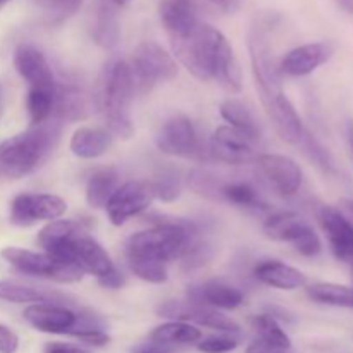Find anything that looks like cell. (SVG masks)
Here are the masks:
<instances>
[{
  "label": "cell",
  "instance_id": "cell-1",
  "mask_svg": "<svg viewBox=\"0 0 353 353\" xmlns=\"http://www.w3.org/2000/svg\"><path fill=\"white\" fill-rule=\"evenodd\" d=\"M252 71L259 95L265 107V112L274 123L276 130L283 140L290 143H299L303 134V124L299 112L283 92V78L279 62L276 61L274 50L268 40V33L262 24L252 30L248 38Z\"/></svg>",
  "mask_w": 353,
  "mask_h": 353
},
{
  "label": "cell",
  "instance_id": "cell-2",
  "mask_svg": "<svg viewBox=\"0 0 353 353\" xmlns=\"http://www.w3.org/2000/svg\"><path fill=\"white\" fill-rule=\"evenodd\" d=\"M171 45L176 57L200 81L216 79L230 92H240V71L233 48L217 28L200 23L188 37L172 40Z\"/></svg>",
  "mask_w": 353,
  "mask_h": 353
},
{
  "label": "cell",
  "instance_id": "cell-3",
  "mask_svg": "<svg viewBox=\"0 0 353 353\" xmlns=\"http://www.w3.org/2000/svg\"><path fill=\"white\" fill-rule=\"evenodd\" d=\"M62 123L48 119L0 143V171L9 178H23L54 152L61 140Z\"/></svg>",
  "mask_w": 353,
  "mask_h": 353
},
{
  "label": "cell",
  "instance_id": "cell-4",
  "mask_svg": "<svg viewBox=\"0 0 353 353\" xmlns=\"http://www.w3.org/2000/svg\"><path fill=\"white\" fill-rule=\"evenodd\" d=\"M195 234L196 226L188 221H161L152 230L134 233L128 240L126 257L169 264L171 261L181 259Z\"/></svg>",
  "mask_w": 353,
  "mask_h": 353
},
{
  "label": "cell",
  "instance_id": "cell-5",
  "mask_svg": "<svg viewBox=\"0 0 353 353\" xmlns=\"http://www.w3.org/2000/svg\"><path fill=\"white\" fill-rule=\"evenodd\" d=\"M134 81L126 61L109 62L102 81V110L109 133L128 140L133 137L134 126L131 117V102L134 97Z\"/></svg>",
  "mask_w": 353,
  "mask_h": 353
},
{
  "label": "cell",
  "instance_id": "cell-6",
  "mask_svg": "<svg viewBox=\"0 0 353 353\" xmlns=\"http://www.w3.org/2000/svg\"><path fill=\"white\" fill-rule=\"evenodd\" d=\"M0 255L16 271L33 278H45L57 283H76L83 278V271L78 265L72 262L57 261L45 252L7 247L0 252Z\"/></svg>",
  "mask_w": 353,
  "mask_h": 353
},
{
  "label": "cell",
  "instance_id": "cell-7",
  "mask_svg": "<svg viewBox=\"0 0 353 353\" xmlns=\"http://www.w3.org/2000/svg\"><path fill=\"white\" fill-rule=\"evenodd\" d=\"M130 68L134 90L140 93L152 92L159 83L169 81L178 74L174 59L155 41H143L138 45Z\"/></svg>",
  "mask_w": 353,
  "mask_h": 353
},
{
  "label": "cell",
  "instance_id": "cell-8",
  "mask_svg": "<svg viewBox=\"0 0 353 353\" xmlns=\"http://www.w3.org/2000/svg\"><path fill=\"white\" fill-rule=\"evenodd\" d=\"M259 137L243 133L233 126H219L209 141V157L231 165L255 161Z\"/></svg>",
  "mask_w": 353,
  "mask_h": 353
},
{
  "label": "cell",
  "instance_id": "cell-9",
  "mask_svg": "<svg viewBox=\"0 0 353 353\" xmlns=\"http://www.w3.org/2000/svg\"><path fill=\"white\" fill-rule=\"evenodd\" d=\"M68 203L50 193H21L10 202V223L16 226H31L38 221L61 219Z\"/></svg>",
  "mask_w": 353,
  "mask_h": 353
},
{
  "label": "cell",
  "instance_id": "cell-10",
  "mask_svg": "<svg viewBox=\"0 0 353 353\" xmlns=\"http://www.w3.org/2000/svg\"><path fill=\"white\" fill-rule=\"evenodd\" d=\"M154 199V192L148 181H128L119 185L107 202V216L114 226H123L131 217L145 212Z\"/></svg>",
  "mask_w": 353,
  "mask_h": 353
},
{
  "label": "cell",
  "instance_id": "cell-11",
  "mask_svg": "<svg viewBox=\"0 0 353 353\" xmlns=\"http://www.w3.org/2000/svg\"><path fill=\"white\" fill-rule=\"evenodd\" d=\"M157 312L161 317L190 324L195 323L199 326L212 327V330L223 331V333H238L240 331L238 323L231 317L224 316V314H221L217 309H212V307L202 305V303H192L188 300H185V302H178V300L165 302L164 305L159 307Z\"/></svg>",
  "mask_w": 353,
  "mask_h": 353
},
{
  "label": "cell",
  "instance_id": "cell-12",
  "mask_svg": "<svg viewBox=\"0 0 353 353\" xmlns=\"http://www.w3.org/2000/svg\"><path fill=\"white\" fill-rule=\"evenodd\" d=\"M255 161L264 181L278 195L288 199L299 193L303 181V172L292 157L281 154H262Z\"/></svg>",
  "mask_w": 353,
  "mask_h": 353
},
{
  "label": "cell",
  "instance_id": "cell-13",
  "mask_svg": "<svg viewBox=\"0 0 353 353\" xmlns=\"http://www.w3.org/2000/svg\"><path fill=\"white\" fill-rule=\"evenodd\" d=\"M159 150L162 154L172 155V157H200L199 137H196L195 126L188 117H172L169 119L155 138Z\"/></svg>",
  "mask_w": 353,
  "mask_h": 353
},
{
  "label": "cell",
  "instance_id": "cell-14",
  "mask_svg": "<svg viewBox=\"0 0 353 353\" xmlns=\"http://www.w3.org/2000/svg\"><path fill=\"white\" fill-rule=\"evenodd\" d=\"M321 228L330 241L331 252L341 262L353 265V224L333 205H323L317 212Z\"/></svg>",
  "mask_w": 353,
  "mask_h": 353
},
{
  "label": "cell",
  "instance_id": "cell-15",
  "mask_svg": "<svg viewBox=\"0 0 353 353\" xmlns=\"http://www.w3.org/2000/svg\"><path fill=\"white\" fill-rule=\"evenodd\" d=\"M85 233L81 223L74 219H55L50 221L38 233V245L43 248L45 254L62 262H72L71 252L74 240Z\"/></svg>",
  "mask_w": 353,
  "mask_h": 353
},
{
  "label": "cell",
  "instance_id": "cell-16",
  "mask_svg": "<svg viewBox=\"0 0 353 353\" xmlns=\"http://www.w3.org/2000/svg\"><path fill=\"white\" fill-rule=\"evenodd\" d=\"M14 68L30 88L55 90L54 72L45 55L33 45H19L14 52Z\"/></svg>",
  "mask_w": 353,
  "mask_h": 353
},
{
  "label": "cell",
  "instance_id": "cell-17",
  "mask_svg": "<svg viewBox=\"0 0 353 353\" xmlns=\"http://www.w3.org/2000/svg\"><path fill=\"white\" fill-rule=\"evenodd\" d=\"M24 321L37 331L52 334L71 333L78 323V314L64 305L54 303H33L23 312Z\"/></svg>",
  "mask_w": 353,
  "mask_h": 353
},
{
  "label": "cell",
  "instance_id": "cell-18",
  "mask_svg": "<svg viewBox=\"0 0 353 353\" xmlns=\"http://www.w3.org/2000/svg\"><path fill=\"white\" fill-rule=\"evenodd\" d=\"M331 54H333V48L324 41L300 45L283 57V61L279 62V69H281V74L307 76L321 68L324 62H327Z\"/></svg>",
  "mask_w": 353,
  "mask_h": 353
},
{
  "label": "cell",
  "instance_id": "cell-19",
  "mask_svg": "<svg viewBox=\"0 0 353 353\" xmlns=\"http://www.w3.org/2000/svg\"><path fill=\"white\" fill-rule=\"evenodd\" d=\"M159 16L171 41L188 37L200 24L192 0H161Z\"/></svg>",
  "mask_w": 353,
  "mask_h": 353
},
{
  "label": "cell",
  "instance_id": "cell-20",
  "mask_svg": "<svg viewBox=\"0 0 353 353\" xmlns=\"http://www.w3.org/2000/svg\"><path fill=\"white\" fill-rule=\"evenodd\" d=\"M71 261L72 264H76L81 269L83 274L88 272V274L95 276L97 279L107 276L116 268L114 262L110 261L109 254L103 250L102 245L93 240L92 236H88L86 233L79 234L74 240L71 252Z\"/></svg>",
  "mask_w": 353,
  "mask_h": 353
},
{
  "label": "cell",
  "instance_id": "cell-21",
  "mask_svg": "<svg viewBox=\"0 0 353 353\" xmlns=\"http://www.w3.org/2000/svg\"><path fill=\"white\" fill-rule=\"evenodd\" d=\"M92 112L90 95L83 88L74 85H57L54 95L52 116L61 123H74L86 119Z\"/></svg>",
  "mask_w": 353,
  "mask_h": 353
},
{
  "label": "cell",
  "instance_id": "cell-22",
  "mask_svg": "<svg viewBox=\"0 0 353 353\" xmlns=\"http://www.w3.org/2000/svg\"><path fill=\"white\" fill-rule=\"evenodd\" d=\"M188 302L202 303L212 309L221 310H233L243 303V293L234 286L226 285L223 281H207L200 286H192L188 288Z\"/></svg>",
  "mask_w": 353,
  "mask_h": 353
},
{
  "label": "cell",
  "instance_id": "cell-23",
  "mask_svg": "<svg viewBox=\"0 0 353 353\" xmlns=\"http://www.w3.org/2000/svg\"><path fill=\"white\" fill-rule=\"evenodd\" d=\"M254 276L264 285L272 286L276 290H285V292L302 288L307 283L305 274L302 271L279 261L261 262L254 269Z\"/></svg>",
  "mask_w": 353,
  "mask_h": 353
},
{
  "label": "cell",
  "instance_id": "cell-24",
  "mask_svg": "<svg viewBox=\"0 0 353 353\" xmlns=\"http://www.w3.org/2000/svg\"><path fill=\"white\" fill-rule=\"evenodd\" d=\"M312 231L314 228L296 212L272 214L264 223L265 236L274 241H286L292 245L299 243L303 236Z\"/></svg>",
  "mask_w": 353,
  "mask_h": 353
},
{
  "label": "cell",
  "instance_id": "cell-25",
  "mask_svg": "<svg viewBox=\"0 0 353 353\" xmlns=\"http://www.w3.org/2000/svg\"><path fill=\"white\" fill-rule=\"evenodd\" d=\"M0 300L9 303H54L62 305L68 300V296L61 295L57 292L37 286L23 285V283L10 281V279H0Z\"/></svg>",
  "mask_w": 353,
  "mask_h": 353
},
{
  "label": "cell",
  "instance_id": "cell-26",
  "mask_svg": "<svg viewBox=\"0 0 353 353\" xmlns=\"http://www.w3.org/2000/svg\"><path fill=\"white\" fill-rule=\"evenodd\" d=\"M112 145V134L102 128H79L71 138V152L79 159H97Z\"/></svg>",
  "mask_w": 353,
  "mask_h": 353
},
{
  "label": "cell",
  "instance_id": "cell-27",
  "mask_svg": "<svg viewBox=\"0 0 353 353\" xmlns=\"http://www.w3.org/2000/svg\"><path fill=\"white\" fill-rule=\"evenodd\" d=\"M117 6L114 0H97L95 28L93 37L103 48L116 47L119 41V23H117Z\"/></svg>",
  "mask_w": 353,
  "mask_h": 353
},
{
  "label": "cell",
  "instance_id": "cell-28",
  "mask_svg": "<svg viewBox=\"0 0 353 353\" xmlns=\"http://www.w3.org/2000/svg\"><path fill=\"white\" fill-rule=\"evenodd\" d=\"M152 341L161 347L168 345H190L202 340V331L190 323L181 321H171V323L161 324L155 327L150 334Z\"/></svg>",
  "mask_w": 353,
  "mask_h": 353
},
{
  "label": "cell",
  "instance_id": "cell-29",
  "mask_svg": "<svg viewBox=\"0 0 353 353\" xmlns=\"http://www.w3.org/2000/svg\"><path fill=\"white\" fill-rule=\"evenodd\" d=\"M119 188V176L114 169H102L90 178L86 185V202L93 209H105L114 192Z\"/></svg>",
  "mask_w": 353,
  "mask_h": 353
},
{
  "label": "cell",
  "instance_id": "cell-30",
  "mask_svg": "<svg viewBox=\"0 0 353 353\" xmlns=\"http://www.w3.org/2000/svg\"><path fill=\"white\" fill-rule=\"evenodd\" d=\"M307 295L314 302L334 307H352L353 309V288L336 283H314L307 288Z\"/></svg>",
  "mask_w": 353,
  "mask_h": 353
},
{
  "label": "cell",
  "instance_id": "cell-31",
  "mask_svg": "<svg viewBox=\"0 0 353 353\" xmlns=\"http://www.w3.org/2000/svg\"><path fill=\"white\" fill-rule=\"evenodd\" d=\"M221 116L224 121L230 123V126L236 128V130L243 131V133L252 134V137H261V131H259V124L255 121L254 114L248 110V107L245 105L240 100L230 99L221 105Z\"/></svg>",
  "mask_w": 353,
  "mask_h": 353
},
{
  "label": "cell",
  "instance_id": "cell-32",
  "mask_svg": "<svg viewBox=\"0 0 353 353\" xmlns=\"http://www.w3.org/2000/svg\"><path fill=\"white\" fill-rule=\"evenodd\" d=\"M252 326H254L255 333L259 334V340L268 341V343L274 345V347L278 348H283V350L286 352L292 348V340H290V336L283 331V327L279 326L278 321L272 316H269V314L255 316L254 319H252Z\"/></svg>",
  "mask_w": 353,
  "mask_h": 353
},
{
  "label": "cell",
  "instance_id": "cell-33",
  "mask_svg": "<svg viewBox=\"0 0 353 353\" xmlns=\"http://www.w3.org/2000/svg\"><path fill=\"white\" fill-rule=\"evenodd\" d=\"M54 95L55 90L30 88L26 99V107L28 114H30V121L33 126L50 119L52 109H54Z\"/></svg>",
  "mask_w": 353,
  "mask_h": 353
},
{
  "label": "cell",
  "instance_id": "cell-34",
  "mask_svg": "<svg viewBox=\"0 0 353 353\" xmlns=\"http://www.w3.org/2000/svg\"><path fill=\"white\" fill-rule=\"evenodd\" d=\"M223 200L233 203L236 207H247V209H257L262 207L261 196L257 190L245 181L224 183L223 186Z\"/></svg>",
  "mask_w": 353,
  "mask_h": 353
},
{
  "label": "cell",
  "instance_id": "cell-35",
  "mask_svg": "<svg viewBox=\"0 0 353 353\" xmlns=\"http://www.w3.org/2000/svg\"><path fill=\"white\" fill-rule=\"evenodd\" d=\"M188 186L200 196H205L209 200H223V186L221 183L210 172L203 171V169H193L188 174Z\"/></svg>",
  "mask_w": 353,
  "mask_h": 353
},
{
  "label": "cell",
  "instance_id": "cell-36",
  "mask_svg": "<svg viewBox=\"0 0 353 353\" xmlns=\"http://www.w3.org/2000/svg\"><path fill=\"white\" fill-rule=\"evenodd\" d=\"M131 272L141 281L152 283V285H162L168 281V264L148 259H128Z\"/></svg>",
  "mask_w": 353,
  "mask_h": 353
},
{
  "label": "cell",
  "instance_id": "cell-37",
  "mask_svg": "<svg viewBox=\"0 0 353 353\" xmlns=\"http://www.w3.org/2000/svg\"><path fill=\"white\" fill-rule=\"evenodd\" d=\"M150 186L155 199L162 200V202H172L181 195V178L172 169L162 171L154 181H150Z\"/></svg>",
  "mask_w": 353,
  "mask_h": 353
},
{
  "label": "cell",
  "instance_id": "cell-38",
  "mask_svg": "<svg viewBox=\"0 0 353 353\" xmlns=\"http://www.w3.org/2000/svg\"><path fill=\"white\" fill-rule=\"evenodd\" d=\"M210 257H212V247L205 241L193 238L188 247L185 248L179 261H181L185 271H195V269L203 268L210 261Z\"/></svg>",
  "mask_w": 353,
  "mask_h": 353
},
{
  "label": "cell",
  "instance_id": "cell-39",
  "mask_svg": "<svg viewBox=\"0 0 353 353\" xmlns=\"http://www.w3.org/2000/svg\"><path fill=\"white\" fill-rule=\"evenodd\" d=\"M81 2L83 0H38L52 23H62L71 17L72 14L78 12Z\"/></svg>",
  "mask_w": 353,
  "mask_h": 353
},
{
  "label": "cell",
  "instance_id": "cell-40",
  "mask_svg": "<svg viewBox=\"0 0 353 353\" xmlns=\"http://www.w3.org/2000/svg\"><path fill=\"white\" fill-rule=\"evenodd\" d=\"M296 145H300V147L303 148V152H305L321 169H324L326 172H333V161H331L330 154L324 150L323 145H321L312 134L303 131L302 138H300V141Z\"/></svg>",
  "mask_w": 353,
  "mask_h": 353
},
{
  "label": "cell",
  "instance_id": "cell-41",
  "mask_svg": "<svg viewBox=\"0 0 353 353\" xmlns=\"http://www.w3.org/2000/svg\"><path fill=\"white\" fill-rule=\"evenodd\" d=\"M238 347V340L231 334H214L199 343V350L202 353H228Z\"/></svg>",
  "mask_w": 353,
  "mask_h": 353
},
{
  "label": "cell",
  "instance_id": "cell-42",
  "mask_svg": "<svg viewBox=\"0 0 353 353\" xmlns=\"http://www.w3.org/2000/svg\"><path fill=\"white\" fill-rule=\"evenodd\" d=\"M71 336L78 338L79 341H83L86 345H92V347H105L110 341L109 334L103 333L102 327H88V330L72 331Z\"/></svg>",
  "mask_w": 353,
  "mask_h": 353
},
{
  "label": "cell",
  "instance_id": "cell-43",
  "mask_svg": "<svg viewBox=\"0 0 353 353\" xmlns=\"http://www.w3.org/2000/svg\"><path fill=\"white\" fill-rule=\"evenodd\" d=\"M19 348V338L6 324H0V353H16Z\"/></svg>",
  "mask_w": 353,
  "mask_h": 353
},
{
  "label": "cell",
  "instance_id": "cell-44",
  "mask_svg": "<svg viewBox=\"0 0 353 353\" xmlns=\"http://www.w3.org/2000/svg\"><path fill=\"white\" fill-rule=\"evenodd\" d=\"M99 283L103 286V288L119 290V288H123L124 285H126V276H124L123 272L117 271V269L114 268L112 271L109 272V274L103 276V278H100Z\"/></svg>",
  "mask_w": 353,
  "mask_h": 353
},
{
  "label": "cell",
  "instance_id": "cell-45",
  "mask_svg": "<svg viewBox=\"0 0 353 353\" xmlns=\"http://www.w3.org/2000/svg\"><path fill=\"white\" fill-rule=\"evenodd\" d=\"M245 353H286V350L274 347V345L268 343V341L264 340H259L257 338V340L252 341V343L248 345Z\"/></svg>",
  "mask_w": 353,
  "mask_h": 353
},
{
  "label": "cell",
  "instance_id": "cell-46",
  "mask_svg": "<svg viewBox=\"0 0 353 353\" xmlns=\"http://www.w3.org/2000/svg\"><path fill=\"white\" fill-rule=\"evenodd\" d=\"M45 353H90L88 350L76 347V345L61 343V341H52L45 347Z\"/></svg>",
  "mask_w": 353,
  "mask_h": 353
},
{
  "label": "cell",
  "instance_id": "cell-47",
  "mask_svg": "<svg viewBox=\"0 0 353 353\" xmlns=\"http://www.w3.org/2000/svg\"><path fill=\"white\" fill-rule=\"evenodd\" d=\"M209 2L223 10H233L234 6L238 3V0H209Z\"/></svg>",
  "mask_w": 353,
  "mask_h": 353
},
{
  "label": "cell",
  "instance_id": "cell-48",
  "mask_svg": "<svg viewBox=\"0 0 353 353\" xmlns=\"http://www.w3.org/2000/svg\"><path fill=\"white\" fill-rule=\"evenodd\" d=\"M134 353H165V352L161 350V345L155 343V347H140V348H137Z\"/></svg>",
  "mask_w": 353,
  "mask_h": 353
},
{
  "label": "cell",
  "instance_id": "cell-49",
  "mask_svg": "<svg viewBox=\"0 0 353 353\" xmlns=\"http://www.w3.org/2000/svg\"><path fill=\"white\" fill-rule=\"evenodd\" d=\"M348 141H350V147H352V152H353V121L352 123H348Z\"/></svg>",
  "mask_w": 353,
  "mask_h": 353
},
{
  "label": "cell",
  "instance_id": "cell-50",
  "mask_svg": "<svg viewBox=\"0 0 353 353\" xmlns=\"http://www.w3.org/2000/svg\"><path fill=\"white\" fill-rule=\"evenodd\" d=\"M340 3L345 7V9H348L350 12H353V0H340Z\"/></svg>",
  "mask_w": 353,
  "mask_h": 353
},
{
  "label": "cell",
  "instance_id": "cell-51",
  "mask_svg": "<svg viewBox=\"0 0 353 353\" xmlns=\"http://www.w3.org/2000/svg\"><path fill=\"white\" fill-rule=\"evenodd\" d=\"M343 205H345V209L350 212V216L353 217V200H343Z\"/></svg>",
  "mask_w": 353,
  "mask_h": 353
},
{
  "label": "cell",
  "instance_id": "cell-52",
  "mask_svg": "<svg viewBox=\"0 0 353 353\" xmlns=\"http://www.w3.org/2000/svg\"><path fill=\"white\" fill-rule=\"evenodd\" d=\"M133 2V0H114V3H116L117 7H124V6H128V3H131Z\"/></svg>",
  "mask_w": 353,
  "mask_h": 353
},
{
  "label": "cell",
  "instance_id": "cell-53",
  "mask_svg": "<svg viewBox=\"0 0 353 353\" xmlns=\"http://www.w3.org/2000/svg\"><path fill=\"white\" fill-rule=\"evenodd\" d=\"M2 114H3V95H2V90H0V119H2Z\"/></svg>",
  "mask_w": 353,
  "mask_h": 353
},
{
  "label": "cell",
  "instance_id": "cell-54",
  "mask_svg": "<svg viewBox=\"0 0 353 353\" xmlns=\"http://www.w3.org/2000/svg\"><path fill=\"white\" fill-rule=\"evenodd\" d=\"M0 176H2V171H0Z\"/></svg>",
  "mask_w": 353,
  "mask_h": 353
}]
</instances>
